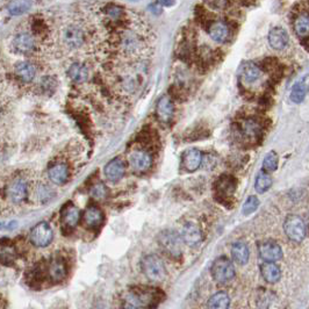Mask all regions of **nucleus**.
Wrapping results in <instances>:
<instances>
[{
	"label": "nucleus",
	"instance_id": "f257e3e1",
	"mask_svg": "<svg viewBox=\"0 0 309 309\" xmlns=\"http://www.w3.org/2000/svg\"><path fill=\"white\" fill-rule=\"evenodd\" d=\"M161 301L158 289L136 286L128 289L122 296V309H154Z\"/></svg>",
	"mask_w": 309,
	"mask_h": 309
},
{
	"label": "nucleus",
	"instance_id": "f03ea898",
	"mask_svg": "<svg viewBox=\"0 0 309 309\" xmlns=\"http://www.w3.org/2000/svg\"><path fill=\"white\" fill-rule=\"evenodd\" d=\"M59 42L66 50L76 51L85 43V32L77 22H69L59 31Z\"/></svg>",
	"mask_w": 309,
	"mask_h": 309
},
{
	"label": "nucleus",
	"instance_id": "7ed1b4c3",
	"mask_svg": "<svg viewBox=\"0 0 309 309\" xmlns=\"http://www.w3.org/2000/svg\"><path fill=\"white\" fill-rule=\"evenodd\" d=\"M158 243L162 250L171 258H180L184 251V241L177 232L172 229L163 230L158 235Z\"/></svg>",
	"mask_w": 309,
	"mask_h": 309
},
{
	"label": "nucleus",
	"instance_id": "20e7f679",
	"mask_svg": "<svg viewBox=\"0 0 309 309\" xmlns=\"http://www.w3.org/2000/svg\"><path fill=\"white\" fill-rule=\"evenodd\" d=\"M141 267L150 281L161 282L166 278V269L163 260L156 255H148L141 262Z\"/></svg>",
	"mask_w": 309,
	"mask_h": 309
},
{
	"label": "nucleus",
	"instance_id": "39448f33",
	"mask_svg": "<svg viewBox=\"0 0 309 309\" xmlns=\"http://www.w3.org/2000/svg\"><path fill=\"white\" fill-rule=\"evenodd\" d=\"M212 275L220 284H226L235 277V267L227 257H219L212 265Z\"/></svg>",
	"mask_w": 309,
	"mask_h": 309
},
{
	"label": "nucleus",
	"instance_id": "423d86ee",
	"mask_svg": "<svg viewBox=\"0 0 309 309\" xmlns=\"http://www.w3.org/2000/svg\"><path fill=\"white\" fill-rule=\"evenodd\" d=\"M128 162L134 172L144 173L152 165V156L144 149H134L129 152Z\"/></svg>",
	"mask_w": 309,
	"mask_h": 309
},
{
	"label": "nucleus",
	"instance_id": "0eeeda50",
	"mask_svg": "<svg viewBox=\"0 0 309 309\" xmlns=\"http://www.w3.org/2000/svg\"><path fill=\"white\" fill-rule=\"evenodd\" d=\"M12 48L17 54L27 56L35 53L36 40L35 36L28 32H20L13 37Z\"/></svg>",
	"mask_w": 309,
	"mask_h": 309
},
{
	"label": "nucleus",
	"instance_id": "6e6552de",
	"mask_svg": "<svg viewBox=\"0 0 309 309\" xmlns=\"http://www.w3.org/2000/svg\"><path fill=\"white\" fill-rule=\"evenodd\" d=\"M31 242L37 248H46L54 240V232L47 222H40L31 230Z\"/></svg>",
	"mask_w": 309,
	"mask_h": 309
},
{
	"label": "nucleus",
	"instance_id": "1a4fd4ad",
	"mask_svg": "<svg viewBox=\"0 0 309 309\" xmlns=\"http://www.w3.org/2000/svg\"><path fill=\"white\" fill-rule=\"evenodd\" d=\"M284 229L289 240L296 242V243H300L306 237V225H304L303 220L297 215L287 217L284 223Z\"/></svg>",
	"mask_w": 309,
	"mask_h": 309
},
{
	"label": "nucleus",
	"instance_id": "9d476101",
	"mask_svg": "<svg viewBox=\"0 0 309 309\" xmlns=\"http://www.w3.org/2000/svg\"><path fill=\"white\" fill-rule=\"evenodd\" d=\"M236 191V180L235 178L228 174H223L215 182V192H217V199L227 203V201L233 198L234 193Z\"/></svg>",
	"mask_w": 309,
	"mask_h": 309
},
{
	"label": "nucleus",
	"instance_id": "9b49d317",
	"mask_svg": "<svg viewBox=\"0 0 309 309\" xmlns=\"http://www.w3.org/2000/svg\"><path fill=\"white\" fill-rule=\"evenodd\" d=\"M143 48V42L140 35L135 32L127 31L121 35L120 49L122 53L127 56L139 55Z\"/></svg>",
	"mask_w": 309,
	"mask_h": 309
},
{
	"label": "nucleus",
	"instance_id": "f8f14e48",
	"mask_svg": "<svg viewBox=\"0 0 309 309\" xmlns=\"http://www.w3.org/2000/svg\"><path fill=\"white\" fill-rule=\"evenodd\" d=\"M28 194V184L24 178H16L10 182L7 188V195L14 203H21Z\"/></svg>",
	"mask_w": 309,
	"mask_h": 309
},
{
	"label": "nucleus",
	"instance_id": "ddd939ff",
	"mask_svg": "<svg viewBox=\"0 0 309 309\" xmlns=\"http://www.w3.org/2000/svg\"><path fill=\"white\" fill-rule=\"evenodd\" d=\"M126 173V164L120 157H115L104 167V174L112 182H117L124 178Z\"/></svg>",
	"mask_w": 309,
	"mask_h": 309
},
{
	"label": "nucleus",
	"instance_id": "4468645a",
	"mask_svg": "<svg viewBox=\"0 0 309 309\" xmlns=\"http://www.w3.org/2000/svg\"><path fill=\"white\" fill-rule=\"evenodd\" d=\"M180 236L184 241L185 244L189 245V247H198V245L202 242V233L195 223L188 222L182 227Z\"/></svg>",
	"mask_w": 309,
	"mask_h": 309
},
{
	"label": "nucleus",
	"instance_id": "2eb2a0df",
	"mask_svg": "<svg viewBox=\"0 0 309 309\" xmlns=\"http://www.w3.org/2000/svg\"><path fill=\"white\" fill-rule=\"evenodd\" d=\"M202 154L198 149H188L181 156V165L187 172H194L202 164Z\"/></svg>",
	"mask_w": 309,
	"mask_h": 309
},
{
	"label": "nucleus",
	"instance_id": "dca6fc26",
	"mask_svg": "<svg viewBox=\"0 0 309 309\" xmlns=\"http://www.w3.org/2000/svg\"><path fill=\"white\" fill-rule=\"evenodd\" d=\"M258 252L260 258L265 260V262H277L281 259L282 250L280 245L275 243V242H264L258 247Z\"/></svg>",
	"mask_w": 309,
	"mask_h": 309
},
{
	"label": "nucleus",
	"instance_id": "f3484780",
	"mask_svg": "<svg viewBox=\"0 0 309 309\" xmlns=\"http://www.w3.org/2000/svg\"><path fill=\"white\" fill-rule=\"evenodd\" d=\"M263 72L255 63H245L241 69V79L245 85H255L262 79Z\"/></svg>",
	"mask_w": 309,
	"mask_h": 309
},
{
	"label": "nucleus",
	"instance_id": "a211bd4d",
	"mask_svg": "<svg viewBox=\"0 0 309 309\" xmlns=\"http://www.w3.org/2000/svg\"><path fill=\"white\" fill-rule=\"evenodd\" d=\"M48 274L51 281L61 282L66 277V264L61 257H55L48 265Z\"/></svg>",
	"mask_w": 309,
	"mask_h": 309
},
{
	"label": "nucleus",
	"instance_id": "6ab92c4d",
	"mask_svg": "<svg viewBox=\"0 0 309 309\" xmlns=\"http://www.w3.org/2000/svg\"><path fill=\"white\" fill-rule=\"evenodd\" d=\"M70 170L65 163H56L48 170V177L56 185L65 184L69 179Z\"/></svg>",
	"mask_w": 309,
	"mask_h": 309
},
{
	"label": "nucleus",
	"instance_id": "aec40b11",
	"mask_svg": "<svg viewBox=\"0 0 309 309\" xmlns=\"http://www.w3.org/2000/svg\"><path fill=\"white\" fill-rule=\"evenodd\" d=\"M156 113H157L159 121L164 122V124H167V122L172 120L174 107L172 100L170 99V96L164 95L158 100L157 106H156Z\"/></svg>",
	"mask_w": 309,
	"mask_h": 309
},
{
	"label": "nucleus",
	"instance_id": "412c9836",
	"mask_svg": "<svg viewBox=\"0 0 309 309\" xmlns=\"http://www.w3.org/2000/svg\"><path fill=\"white\" fill-rule=\"evenodd\" d=\"M263 128L262 125L255 119H247V120L242 122L241 125V134L242 136L249 141L258 140L262 135Z\"/></svg>",
	"mask_w": 309,
	"mask_h": 309
},
{
	"label": "nucleus",
	"instance_id": "4be33fe9",
	"mask_svg": "<svg viewBox=\"0 0 309 309\" xmlns=\"http://www.w3.org/2000/svg\"><path fill=\"white\" fill-rule=\"evenodd\" d=\"M14 71L22 83H33L36 78V68L34 64L29 62H19L16 64Z\"/></svg>",
	"mask_w": 309,
	"mask_h": 309
},
{
	"label": "nucleus",
	"instance_id": "5701e85b",
	"mask_svg": "<svg viewBox=\"0 0 309 309\" xmlns=\"http://www.w3.org/2000/svg\"><path fill=\"white\" fill-rule=\"evenodd\" d=\"M83 221L85 226L91 229L99 228L104 221V214L100 208L96 206H88L86 210L84 211L83 214Z\"/></svg>",
	"mask_w": 309,
	"mask_h": 309
},
{
	"label": "nucleus",
	"instance_id": "b1692460",
	"mask_svg": "<svg viewBox=\"0 0 309 309\" xmlns=\"http://www.w3.org/2000/svg\"><path fill=\"white\" fill-rule=\"evenodd\" d=\"M289 41L288 33L281 27H274L271 29L269 34V43L270 46L275 50H281L287 46Z\"/></svg>",
	"mask_w": 309,
	"mask_h": 309
},
{
	"label": "nucleus",
	"instance_id": "393cba45",
	"mask_svg": "<svg viewBox=\"0 0 309 309\" xmlns=\"http://www.w3.org/2000/svg\"><path fill=\"white\" fill-rule=\"evenodd\" d=\"M68 74L70 79L74 83L83 84L85 81H87L88 77H90V71H88L87 66L83 63H73V64L70 65Z\"/></svg>",
	"mask_w": 309,
	"mask_h": 309
},
{
	"label": "nucleus",
	"instance_id": "a878e982",
	"mask_svg": "<svg viewBox=\"0 0 309 309\" xmlns=\"http://www.w3.org/2000/svg\"><path fill=\"white\" fill-rule=\"evenodd\" d=\"M208 34H210L211 39L214 40L215 42H225L229 36V28L225 22L222 21H215L210 26L208 29Z\"/></svg>",
	"mask_w": 309,
	"mask_h": 309
},
{
	"label": "nucleus",
	"instance_id": "bb28decb",
	"mask_svg": "<svg viewBox=\"0 0 309 309\" xmlns=\"http://www.w3.org/2000/svg\"><path fill=\"white\" fill-rule=\"evenodd\" d=\"M260 272H262V275L263 278L265 279V281L271 282V284L279 281L281 278V271L277 264H274L273 262L264 263L262 267H260Z\"/></svg>",
	"mask_w": 309,
	"mask_h": 309
},
{
	"label": "nucleus",
	"instance_id": "cd10ccee",
	"mask_svg": "<svg viewBox=\"0 0 309 309\" xmlns=\"http://www.w3.org/2000/svg\"><path fill=\"white\" fill-rule=\"evenodd\" d=\"M293 28L295 34L300 37V39H304V37L309 36V14L307 12L300 13L293 22Z\"/></svg>",
	"mask_w": 309,
	"mask_h": 309
},
{
	"label": "nucleus",
	"instance_id": "c85d7f7f",
	"mask_svg": "<svg viewBox=\"0 0 309 309\" xmlns=\"http://www.w3.org/2000/svg\"><path fill=\"white\" fill-rule=\"evenodd\" d=\"M232 256L234 262L244 265L248 263L249 257H250V251H249L248 245L244 242H236L232 248Z\"/></svg>",
	"mask_w": 309,
	"mask_h": 309
},
{
	"label": "nucleus",
	"instance_id": "c756f323",
	"mask_svg": "<svg viewBox=\"0 0 309 309\" xmlns=\"http://www.w3.org/2000/svg\"><path fill=\"white\" fill-rule=\"evenodd\" d=\"M80 220V212L76 206L70 204L63 210V225L66 228L72 229L78 225Z\"/></svg>",
	"mask_w": 309,
	"mask_h": 309
},
{
	"label": "nucleus",
	"instance_id": "7c9ffc66",
	"mask_svg": "<svg viewBox=\"0 0 309 309\" xmlns=\"http://www.w3.org/2000/svg\"><path fill=\"white\" fill-rule=\"evenodd\" d=\"M32 0H11L7 5V11L11 16L19 17L32 9Z\"/></svg>",
	"mask_w": 309,
	"mask_h": 309
},
{
	"label": "nucleus",
	"instance_id": "2f4dec72",
	"mask_svg": "<svg viewBox=\"0 0 309 309\" xmlns=\"http://www.w3.org/2000/svg\"><path fill=\"white\" fill-rule=\"evenodd\" d=\"M230 297L226 292H218L210 297L207 302V309H228Z\"/></svg>",
	"mask_w": 309,
	"mask_h": 309
},
{
	"label": "nucleus",
	"instance_id": "473e14b6",
	"mask_svg": "<svg viewBox=\"0 0 309 309\" xmlns=\"http://www.w3.org/2000/svg\"><path fill=\"white\" fill-rule=\"evenodd\" d=\"M272 186V178L265 171H262L257 174L255 180V188L258 193H265Z\"/></svg>",
	"mask_w": 309,
	"mask_h": 309
},
{
	"label": "nucleus",
	"instance_id": "72a5a7b5",
	"mask_svg": "<svg viewBox=\"0 0 309 309\" xmlns=\"http://www.w3.org/2000/svg\"><path fill=\"white\" fill-rule=\"evenodd\" d=\"M306 85L303 81H297L293 85L291 90V100L294 104H301L306 96Z\"/></svg>",
	"mask_w": 309,
	"mask_h": 309
},
{
	"label": "nucleus",
	"instance_id": "f704fd0d",
	"mask_svg": "<svg viewBox=\"0 0 309 309\" xmlns=\"http://www.w3.org/2000/svg\"><path fill=\"white\" fill-rule=\"evenodd\" d=\"M279 158L278 155L274 151H270L269 154L265 155L263 161V169L265 172H274L278 169Z\"/></svg>",
	"mask_w": 309,
	"mask_h": 309
},
{
	"label": "nucleus",
	"instance_id": "c9c22d12",
	"mask_svg": "<svg viewBox=\"0 0 309 309\" xmlns=\"http://www.w3.org/2000/svg\"><path fill=\"white\" fill-rule=\"evenodd\" d=\"M258 207H259V199L255 195L249 196V198L245 200L243 208H242V214H243L244 217H249V215L256 212Z\"/></svg>",
	"mask_w": 309,
	"mask_h": 309
},
{
	"label": "nucleus",
	"instance_id": "e433bc0d",
	"mask_svg": "<svg viewBox=\"0 0 309 309\" xmlns=\"http://www.w3.org/2000/svg\"><path fill=\"white\" fill-rule=\"evenodd\" d=\"M91 195L95 200H105L109 196V189L102 182H96L95 185L92 186Z\"/></svg>",
	"mask_w": 309,
	"mask_h": 309
},
{
	"label": "nucleus",
	"instance_id": "4c0bfd02",
	"mask_svg": "<svg viewBox=\"0 0 309 309\" xmlns=\"http://www.w3.org/2000/svg\"><path fill=\"white\" fill-rule=\"evenodd\" d=\"M207 5L213 10H225L227 6V0H204Z\"/></svg>",
	"mask_w": 309,
	"mask_h": 309
},
{
	"label": "nucleus",
	"instance_id": "58836bf2",
	"mask_svg": "<svg viewBox=\"0 0 309 309\" xmlns=\"http://www.w3.org/2000/svg\"><path fill=\"white\" fill-rule=\"evenodd\" d=\"M41 87H42V91H43V92L53 91V90H54V87H55L54 80L51 79V78H49V77L43 78V80L41 81Z\"/></svg>",
	"mask_w": 309,
	"mask_h": 309
},
{
	"label": "nucleus",
	"instance_id": "ea45409f",
	"mask_svg": "<svg viewBox=\"0 0 309 309\" xmlns=\"http://www.w3.org/2000/svg\"><path fill=\"white\" fill-rule=\"evenodd\" d=\"M151 11L152 12H155L156 14H159L162 12V9H161V6H158L157 4H155V5L151 6Z\"/></svg>",
	"mask_w": 309,
	"mask_h": 309
},
{
	"label": "nucleus",
	"instance_id": "a19ab883",
	"mask_svg": "<svg viewBox=\"0 0 309 309\" xmlns=\"http://www.w3.org/2000/svg\"><path fill=\"white\" fill-rule=\"evenodd\" d=\"M161 3L164 6H172L174 4V0H161Z\"/></svg>",
	"mask_w": 309,
	"mask_h": 309
}]
</instances>
